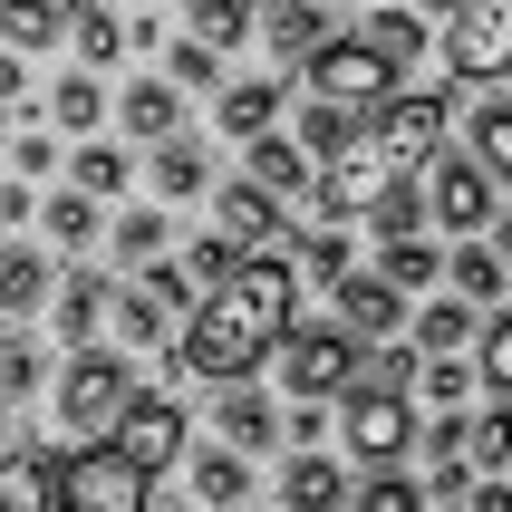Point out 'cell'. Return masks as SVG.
<instances>
[{"label":"cell","mask_w":512,"mask_h":512,"mask_svg":"<svg viewBox=\"0 0 512 512\" xmlns=\"http://www.w3.org/2000/svg\"><path fill=\"white\" fill-rule=\"evenodd\" d=\"M68 49H78V68H116L126 58V20L107 0H68Z\"/></svg>","instance_id":"cell-31"},{"label":"cell","mask_w":512,"mask_h":512,"mask_svg":"<svg viewBox=\"0 0 512 512\" xmlns=\"http://www.w3.org/2000/svg\"><path fill=\"white\" fill-rule=\"evenodd\" d=\"M155 78L174 87H223V49H203V39H165V68Z\"/></svg>","instance_id":"cell-44"},{"label":"cell","mask_w":512,"mask_h":512,"mask_svg":"<svg viewBox=\"0 0 512 512\" xmlns=\"http://www.w3.org/2000/svg\"><path fill=\"white\" fill-rule=\"evenodd\" d=\"M416 10H455V0H416Z\"/></svg>","instance_id":"cell-54"},{"label":"cell","mask_w":512,"mask_h":512,"mask_svg":"<svg viewBox=\"0 0 512 512\" xmlns=\"http://www.w3.org/2000/svg\"><path fill=\"white\" fill-rule=\"evenodd\" d=\"M0 145H10V116H0Z\"/></svg>","instance_id":"cell-56"},{"label":"cell","mask_w":512,"mask_h":512,"mask_svg":"<svg viewBox=\"0 0 512 512\" xmlns=\"http://www.w3.org/2000/svg\"><path fill=\"white\" fill-rule=\"evenodd\" d=\"M464 512H512V484H503V474H474V493H464Z\"/></svg>","instance_id":"cell-49"},{"label":"cell","mask_w":512,"mask_h":512,"mask_svg":"<svg viewBox=\"0 0 512 512\" xmlns=\"http://www.w3.org/2000/svg\"><path fill=\"white\" fill-rule=\"evenodd\" d=\"M126 397H136V358L126 348H68L49 377V416L68 445H97V435L126 416Z\"/></svg>","instance_id":"cell-3"},{"label":"cell","mask_w":512,"mask_h":512,"mask_svg":"<svg viewBox=\"0 0 512 512\" xmlns=\"http://www.w3.org/2000/svg\"><path fill=\"white\" fill-rule=\"evenodd\" d=\"M145 493H155V474H136V464L97 435V445H68V455H58L49 512H155Z\"/></svg>","instance_id":"cell-7"},{"label":"cell","mask_w":512,"mask_h":512,"mask_svg":"<svg viewBox=\"0 0 512 512\" xmlns=\"http://www.w3.org/2000/svg\"><path fill=\"white\" fill-rule=\"evenodd\" d=\"M358 358H368V348L348 339L339 319H319V329H300V319H290L281 348H271V377H281V397L329 406V397H348V387H358Z\"/></svg>","instance_id":"cell-4"},{"label":"cell","mask_w":512,"mask_h":512,"mask_svg":"<svg viewBox=\"0 0 512 512\" xmlns=\"http://www.w3.org/2000/svg\"><path fill=\"white\" fill-rule=\"evenodd\" d=\"M368 10H377V0H368Z\"/></svg>","instance_id":"cell-60"},{"label":"cell","mask_w":512,"mask_h":512,"mask_svg":"<svg viewBox=\"0 0 512 512\" xmlns=\"http://www.w3.org/2000/svg\"><path fill=\"white\" fill-rule=\"evenodd\" d=\"M445 290L474 300V310H493V300L512 290V261L493 252V242H455V252H445Z\"/></svg>","instance_id":"cell-26"},{"label":"cell","mask_w":512,"mask_h":512,"mask_svg":"<svg viewBox=\"0 0 512 512\" xmlns=\"http://www.w3.org/2000/svg\"><path fill=\"white\" fill-rule=\"evenodd\" d=\"M503 484H512V455H503Z\"/></svg>","instance_id":"cell-57"},{"label":"cell","mask_w":512,"mask_h":512,"mask_svg":"<svg viewBox=\"0 0 512 512\" xmlns=\"http://www.w3.org/2000/svg\"><path fill=\"white\" fill-rule=\"evenodd\" d=\"M20 97H29V58L0 49V107H20Z\"/></svg>","instance_id":"cell-50"},{"label":"cell","mask_w":512,"mask_h":512,"mask_svg":"<svg viewBox=\"0 0 512 512\" xmlns=\"http://www.w3.org/2000/svg\"><path fill=\"white\" fill-rule=\"evenodd\" d=\"M445 126H455L445 87H406V97L368 107L358 126H348L339 155H319V174H310V213H319V223H358V213H377L397 184H416V174H426V155L445 145Z\"/></svg>","instance_id":"cell-1"},{"label":"cell","mask_w":512,"mask_h":512,"mask_svg":"<svg viewBox=\"0 0 512 512\" xmlns=\"http://www.w3.org/2000/svg\"><path fill=\"white\" fill-rule=\"evenodd\" d=\"M503 455H512V406L464 416V464H474V474H503Z\"/></svg>","instance_id":"cell-41"},{"label":"cell","mask_w":512,"mask_h":512,"mask_svg":"<svg viewBox=\"0 0 512 512\" xmlns=\"http://www.w3.org/2000/svg\"><path fill=\"white\" fill-rule=\"evenodd\" d=\"M213 445H232V455H271V445H281V397L252 387V377L213 387Z\"/></svg>","instance_id":"cell-11"},{"label":"cell","mask_w":512,"mask_h":512,"mask_svg":"<svg viewBox=\"0 0 512 512\" xmlns=\"http://www.w3.org/2000/svg\"><path fill=\"white\" fill-rule=\"evenodd\" d=\"M300 97H310V107H339V116H368V107L397 97V68L348 29V39H319V49L300 58Z\"/></svg>","instance_id":"cell-5"},{"label":"cell","mask_w":512,"mask_h":512,"mask_svg":"<svg viewBox=\"0 0 512 512\" xmlns=\"http://www.w3.org/2000/svg\"><path fill=\"white\" fill-rule=\"evenodd\" d=\"M165 203H126V213H116V223H107V252L116 261H126V271H145V261H165Z\"/></svg>","instance_id":"cell-34"},{"label":"cell","mask_w":512,"mask_h":512,"mask_svg":"<svg viewBox=\"0 0 512 512\" xmlns=\"http://www.w3.org/2000/svg\"><path fill=\"white\" fill-rule=\"evenodd\" d=\"M281 512H348V464L300 445V455L281 464Z\"/></svg>","instance_id":"cell-21"},{"label":"cell","mask_w":512,"mask_h":512,"mask_svg":"<svg viewBox=\"0 0 512 512\" xmlns=\"http://www.w3.org/2000/svg\"><path fill=\"white\" fill-rule=\"evenodd\" d=\"M406 329H416V358H464L474 329H484V310L445 290V300H426V310H406Z\"/></svg>","instance_id":"cell-24"},{"label":"cell","mask_w":512,"mask_h":512,"mask_svg":"<svg viewBox=\"0 0 512 512\" xmlns=\"http://www.w3.org/2000/svg\"><path fill=\"white\" fill-rule=\"evenodd\" d=\"M281 107H290L281 78H223V87H213V126H223L232 145L261 136V126H281Z\"/></svg>","instance_id":"cell-22"},{"label":"cell","mask_w":512,"mask_h":512,"mask_svg":"<svg viewBox=\"0 0 512 512\" xmlns=\"http://www.w3.org/2000/svg\"><path fill=\"white\" fill-rule=\"evenodd\" d=\"M377 281H397L406 300H416V290L445 281V252H435L426 232H406V242H377Z\"/></svg>","instance_id":"cell-35"},{"label":"cell","mask_w":512,"mask_h":512,"mask_svg":"<svg viewBox=\"0 0 512 512\" xmlns=\"http://www.w3.org/2000/svg\"><path fill=\"white\" fill-rule=\"evenodd\" d=\"M107 329H116V348L136 358V348H174L184 339V310H165L145 281H116V300H107Z\"/></svg>","instance_id":"cell-18"},{"label":"cell","mask_w":512,"mask_h":512,"mask_svg":"<svg viewBox=\"0 0 512 512\" xmlns=\"http://www.w3.org/2000/svg\"><path fill=\"white\" fill-rule=\"evenodd\" d=\"M0 155H10V174H20V184H39V174H58V126H20Z\"/></svg>","instance_id":"cell-46"},{"label":"cell","mask_w":512,"mask_h":512,"mask_svg":"<svg viewBox=\"0 0 512 512\" xmlns=\"http://www.w3.org/2000/svg\"><path fill=\"white\" fill-rule=\"evenodd\" d=\"M184 493H194V512H242L252 503V455H232V445H184Z\"/></svg>","instance_id":"cell-14"},{"label":"cell","mask_w":512,"mask_h":512,"mask_svg":"<svg viewBox=\"0 0 512 512\" xmlns=\"http://www.w3.org/2000/svg\"><path fill=\"white\" fill-rule=\"evenodd\" d=\"M474 493V464L464 455H426V503H464Z\"/></svg>","instance_id":"cell-48"},{"label":"cell","mask_w":512,"mask_h":512,"mask_svg":"<svg viewBox=\"0 0 512 512\" xmlns=\"http://www.w3.org/2000/svg\"><path fill=\"white\" fill-rule=\"evenodd\" d=\"M49 290H58V271H49L39 242H0V329L39 319V310H49Z\"/></svg>","instance_id":"cell-19"},{"label":"cell","mask_w":512,"mask_h":512,"mask_svg":"<svg viewBox=\"0 0 512 512\" xmlns=\"http://www.w3.org/2000/svg\"><path fill=\"white\" fill-rule=\"evenodd\" d=\"M493 252H503V261H512V213H503V223H493Z\"/></svg>","instance_id":"cell-52"},{"label":"cell","mask_w":512,"mask_h":512,"mask_svg":"<svg viewBox=\"0 0 512 512\" xmlns=\"http://www.w3.org/2000/svg\"><path fill=\"white\" fill-rule=\"evenodd\" d=\"M329 310H339V329L358 348H377V339H397V329H406V290L377 281V271H348V281H329Z\"/></svg>","instance_id":"cell-13"},{"label":"cell","mask_w":512,"mask_h":512,"mask_svg":"<svg viewBox=\"0 0 512 512\" xmlns=\"http://www.w3.org/2000/svg\"><path fill=\"white\" fill-rule=\"evenodd\" d=\"M136 10H155V0H136Z\"/></svg>","instance_id":"cell-58"},{"label":"cell","mask_w":512,"mask_h":512,"mask_svg":"<svg viewBox=\"0 0 512 512\" xmlns=\"http://www.w3.org/2000/svg\"><path fill=\"white\" fill-rule=\"evenodd\" d=\"M348 512H426V484L387 464V474H368V484H348Z\"/></svg>","instance_id":"cell-42"},{"label":"cell","mask_w":512,"mask_h":512,"mask_svg":"<svg viewBox=\"0 0 512 512\" xmlns=\"http://www.w3.org/2000/svg\"><path fill=\"white\" fill-rule=\"evenodd\" d=\"M29 223L49 232V252H87V242H107V213H97L87 194H68V184H58V194H39V213H29Z\"/></svg>","instance_id":"cell-29"},{"label":"cell","mask_w":512,"mask_h":512,"mask_svg":"<svg viewBox=\"0 0 512 512\" xmlns=\"http://www.w3.org/2000/svg\"><path fill=\"white\" fill-rule=\"evenodd\" d=\"M107 445L136 464V474H165V464H184V445H194V416H184L165 387H136V397H126V416L107 426Z\"/></svg>","instance_id":"cell-9"},{"label":"cell","mask_w":512,"mask_h":512,"mask_svg":"<svg viewBox=\"0 0 512 512\" xmlns=\"http://www.w3.org/2000/svg\"><path fill=\"white\" fill-rule=\"evenodd\" d=\"M29 213H39V194H29L20 174H10V184H0V223H29Z\"/></svg>","instance_id":"cell-51"},{"label":"cell","mask_w":512,"mask_h":512,"mask_svg":"<svg viewBox=\"0 0 512 512\" xmlns=\"http://www.w3.org/2000/svg\"><path fill=\"white\" fill-rule=\"evenodd\" d=\"M39 387H49V358H39V339L0 329V406H29Z\"/></svg>","instance_id":"cell-39"},{"label":"cell","mask_w":512,"mask_h":512,"mask_svg":"<svg viewBox=\"0 0 512 512\" xmlns=\"http://www.w3.org/2000/svg\"><path fill=\"white\" fill-rule=\"evenodd\" d=\"M184 39H203V49H242L252 39V20H261V0H184Z\"/></svg>","instance_id":"cell-37"},{"label":"cell","mask_w":512,"mask_h":512,"mask_svg":"<svg viewBox=\"0 0 512 512\" xmlns=\"http://www.w3.org/2000/svg\"><path fill=\"white\" fill-rule=\"evenodd\" d=\"M145 184H155V203H194V194H213V155L194 136H165V145H145Z\"/></svg>","instance_id":"cell-23"},{"label":"cell","mask_w":512,"mask_h":512,"mask_svg":"<svg viewBox=\"0 0 512 512\" xmlns=\"http://www.w3.org/2000/svg\"><path fill=\"white\" fill-rule=\"evenodd\" d=\"M242 512H252V503H242Z\"/></svg>","instance_id":"cell-59"},{"label":"cell","mask_w":512,"mask_h":512,"mask_svg":"<svg viewBox=\"0 0 512 512\" xmlns=\"http://www.w3.org/2000/svg\"><path fill=\"white\" fill-rule=\"evenodd\" d=\"M232 261H242V252H232L223 232H203V242H184V261H174V271H184V281H194V300H203L213 281H232Z\"/></svg>","instance_id":"cell-45"},{"label":"cell","mask_w":512,"mask_h":512,"mask_svg":"<svg viewBox=\"0 0 512 512\" xmlns=\"http://www.w3.org/2000/svg\"><path fill=\"white\" fill-rule=\"evenodd\" d=\"M58 39H68V0H0V49L39 58V49H58Z\"/></svg>","instance_id":"cell-30"},{"label":"cell","mask_w":512,"mask_h":512,"mask_svg":"<svg viewBox=\"0 0 512 512\" xmlns=\"http://www.w3.org/2000/svg\"><path fill=\"white\" fill-rule=\"evenodd\" d=\"M464 155H474L493 184H512V97H484V107L464 116Z\"/></svg>","instance_id":"cell-32"},{"label":"cell","mask_w":512,"mask_h":512,"mask_svg":"<svg viewBox=\"0 0 512 512\" xmlns=\"http://www.w3.org/2000/svg\"><path fill=\"white\" fill-rule=\"evenodd\" d=\"M49 126H68V136H97V126H107V78H97V68H68V78L49 87Z\"/></svg>","instance_id":"cell-33"},{"label":"cell","mask_w":512,"mask_h":512,"mask_svg":"<svg viewBox=\"0 0 512 512\" xmlns=\"http://www.w3.org/2000/svg\"><path fill=\"white\" fill-rule=\"evenodd\" d=\"M348 126H358V116H339V107H310V97H300V116H290V145H300V155H339L348 145Z\"/></svg>","instance_id":"cell-43"},{"label":"cell","mask_w":512,"mask_h":512,"mask_svg":"<svg viewBox=\"0 0 512 512\" xmlns=\"http://www.w3.org/2000/svg\"><path fill=\"white\" fill-rule=\"evenodd\" d=\"M107 116L136 145H165V136H184V87H174V78H136L126 97H107Z\"/></svg>","instance_id":"cell-20"},{"label":"cell","mask_w":512,"mask_h":512,"mask_svg":"<svg viewBox=\"0 0 512 512\" xmlns=\"http://www.w3.org/2000/svg\"><path fill=\"white\" fill-rule=\"evenodd\" d=\"M252 39H261L271 58H281V68H300V58H310L319 39H339V29H329V0H261Z\"/></svg>","instance_id":"cell-15"},{"label":"cell","mask_w":512,"mask_h":512,"mask_svg":"<svg viewBox=\"0 0 512 512\" xmlns=\"http://www.w3.org/2000/svg\"><path fill=\"white\" fill-rule=\"evenodd\" d=\"M368 223H377V242H406V232H426V194H416V184H397Z\"/></svg>","instance_id":"cell-47"},{"label":"cell","mask_w":512,"mask_h":512,"mask_svg":"<svg viewBox=\"0 0 512 512\" xmlns=\"http://www.w3.org/2000/svg\"><path fill=\"white\" fill-rule=\"evenodd\" d=\"M339 445H348V464H368V474L406 464V455H416V397H406V387L358 377V387L339 397Z\"/></svg>","instance_id":"cell-6"},{"label":"cell","mask_w":512,"mask_h":512,"mask_svg":"<svg viewBox=\"0 0 512 512\" xmlns=\"http://www.w3.org/2000/svg\"><path fill=\"white\" fill-rule=\"evenodd\" d=\"M290 271H300V281H348V271H358V252H348V232L339 223H319V232H300V261H290Z\"/></svg>","instance_id":"cell-40"},{"label":"cell","mask_w":512,"mask_h":512,"mask_svg":"<svg viewBox=\"0 0 512 512\" xmlns=\"http://www.w3.org/2000/svg\"><path fill=\"white\" fill-rule=\"evenodd\" d=\"M0 455H10V406H0Z\"/></svg>","instance_id":"cell-53"},{"label":"cell","mask_w":512,"mask_h":512,"mask_svg":"<svg viewBox=\"0 0 512 512\" xmlns=\"http://www.w3.org/2000/svg\"><path fill=\"white\" fill-rule=\"evenodd\" d=\"M406 397H426L435 416H464V397H474V358H416Z\"/></svg>","instance_id":"cell-38"},{"label":"cell","mask_w":512,"mask_h":512,"mask_svg":"<svg viewBox=\"0 0 512 512\" xmlns=\"http://www.w3.org/2000/svg\"><path fill=\"white\" fill-rule=\"evenodd\" d=\"M474 387L512 406V310H484V329H474Z\"/></svg>","instance_id":"cell-36"},{"label":"cell","mask_w":512,"mask_h":512,"mask_svg":"<svg viewBox=\"0 0 512 512\" xmlns=\"http://www.w3.org/2000/svg\"><path fill=\"white\" fill-rule=\"evenodd\" d=\"M58 484V445H10L0 455V512H49Z\"/></svg>","instance_id":"cell-25"},{"label":"cell","mask_w":512,"mask_h":512,"mask_svg":"<svg viewBox=\"0 0 512 512\" xmlns=\"http://www.w3.org/2000/svg\"><path fill=\"white\" fill-rule=\"evenodd\" d=\"M242 174H252L261 194H281V203H310V155L290 145V126H261V136H242Z\"/></svg>","instance_id":"cell-16"},{"label":"cell","mask_w":512,"mask_h":512,"mask_svg":"<svg viewBox=\"0 0 512 512\" xmlns=\"http://www.w3.org/2000/svg\"><path fill=\"white\" fill-rule=\"evenodd\" d=\"M107 300H116L107 271H68V281L49 290V329H58V348H97V329H107Z\"/></svg>","instance_id":"cell-17"},{"label":"cell","mask_w":512,"mask_h":512,"mask_svg":"<svg viewBox=\"0 0 512 512\" xmlns=\"http://www.w3.org/2000/svg\"><path fill=\"white\" fill-rule=\"evenodd\" d=\"M358 39H368V49H377V58H387V68H397V78H406V68L426 58V10H406V0H377Z\"/></svg>","instance_id":"cell-28"},{"label":"cell","mask_w":512,"mask_h":512,"mask_svg":"<svg viewBox=\"0 0 512 512\" xmlns=\"http://www.w3.org/2000/svg\"><path fill=\"white\" fill-rule=\"evenodd\" d=\"M213 232L232 252H271L281 242V194H261L252 174H213Z\"/></svg>","instance_id":"cell-12"},{"label":"cell","mask_w":512,"mask_h":512,"mask_svg":"<svg viewBox=\"0 0 512 512\" xmlns=\"http://www.w3.org/2000/svg\"><path fill=\"white\" fill-rule=\"evenodd\" d=\"M58 165H68V194H87V203H116L136 184V155H126V145H97V136H87L78 155H58Z\"/></svg>","instance_id":"cell-27"},{"label":"cell","mask_w":512,"mask_h":512,"mask_svg":"<svg viewBox=\"0 0 512 512\" xmlns=\"http://www.w3.org/2000/svg\"><path fill=\"white\" fill-rule=\"evenodd\" d=\"M416 194H426L435 232H464V242H474V232H493V194H503V184H493L474 155H445V145H435L426 174H416Z\"/></svg>","instance_id":"cell-8"},{"label":"cell","mask_w":512,"mask_h":512,"mask_svg":"<svg viewBox=\"0 0 512 512\" xmlns=\"http://www.w3.org/2000/svg\"><path fill=\"white\" fill-rule=\"evenodd\" d=\"M445 68L464 87L512 78V0H455L445 10Z\"/></svg>","instance_id":"cell-10"},{"label":"cell","mask_w":512,"mask_h":512,"mask_svg":"<svg viewBox=\"0 0 512 512\" xmlns=\"http://www.w3.org/2000/svg\"><path fill=\"white\" fill-rule=\"evenodd\" d=\"M426 512H464V503H426Z\"/></svg>","instance_id":"cell-55"},{"label":"cell","mask_w":512,"mask_h":512,"mask_svg":"<svg viewBox=\"0 0 512 512\" xmlns=\"http://www.w3.org/2000/svg\"><path fill=\"white\" fill-rule=\"evenodd\" d=\"M290 319H300V271H290L281 252H242V261H232V281H213L194 310H184L174 358H184L203 387H232V377H261V368H271V348H281Z\"/></svg>","instance_id":"cell-2"}]
</instances>
